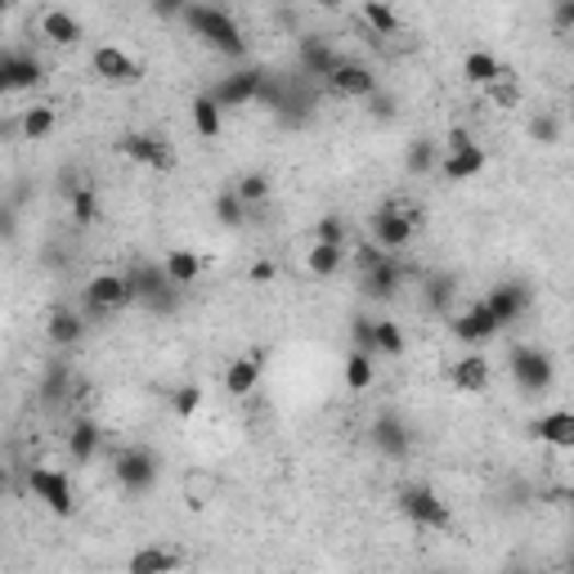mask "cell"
<instances>
[{"instance_id": "cell-1", "label": "cell", "mask_w": 574, "mask_h": 574, "mask_svg": "<svg viewBox=\"0 0 574 574\" xmlns=\"http://www.w3.org/2000/svg\"><path fill=\"white\" fill-rule=\"evenodd\" d=\"M180 23L194 32L207 50H216V55H225L233 64H243L248 50H252L243 27H238V19L229 10H220V5H180Z\"/></svg>"}, {"instance_id": "cell-2", "label": "cell", "mask_w": 574, "mask_h": 574, "mask_svg": "<svg viewBox=\"0 0 574 574\" xmlns=\"http://www.w3.org/2000/svg\"><path fill=\"white\" fill-rule=\"evenodd\" d=\"M417 225H422V211L413 207V203H404V198H387L372 216H368V243L377 248V252H391V256H400L413 238H417Z\"/></svg>"}, {"instance_id": "cell-3", "label": "cell", "mask_w": 574, "mask_h": 574, "mask_svg": "<svg viewBox=\"0 0 574 574\" xmlns=\"http://www.w3.org/2000/svg\"><path fill=\"white\" fill-rule=\"evenodd\" d=\"M130 283V306H139L144 314H175L180 310V287L167 278L162 261H139L135 269H126Z\"/></svg>"}, {"instance_id": "cell-4", "label": "cell", "mask_w": 574, "mask_h": 574, "mask_svg": "<svg viewBox=\"0 0 574 574\" xmlns=\"http://www.w3.org/2000/svg\"><path fill=\"white\" fill-rule=\"evenodd\" d=\"M404 278H409V269L400 256L377 252L372 243H359V292L368 301H395Z\"/></svg>"}, {"instance_id": "cell-5", "label": "cell", "mask_w": 574, "mask_h": 574, "mask_svg": "<svg viewBox=\"0 0 574 574\" xmlns=\"http://www.w3.org/2000/svg\"><path fill=\"white\" fill-rule=\"evenodd\" d=\"M395 512L404 520H413L417 530H431V535H445L454 525V507L440 498V490H431L422 481H409L395 490Z\"/></svg>"}, {"instance_id": "cell-6", "label": "cell", "mask_w": 574, "mask_h": 574, "mask_svg": "<svg viewBox=\"0 0 574 574\" xmlns=\"http://www.w3.org/2000/svg\"><path fill=\"white\" fill-rule=\"evenodd\" d=\"M27 490L36 494V503L45 512L59 516V520H68L77 512V485H72V471L68 467H50V462L27 467Z\"/></svg>"}, {"instance_id": "cell-7", "label": "cell", "mask_w": 574, "mask_h": 574, "mask_svg": "<svg viewBox=\"0 0 574 574\" xmlns=\"http://www.w3.org/2000/svg\"><path fill=\"white\" fill-rule=\"evenodd\" d=\"M126 306H130V283H126V274L104 269V274H94V278L81 287V319H85V323H104V319L122 314Z\"/></svg>"}, {"instance_id": "cell-8", "label": "cell", "mask_w": 574, "mask_h": 574, "mask_svg": "<svg viewBox=\"0 0 574 574\" xmlns=\"http://www.w3.org/2000/svg\"><path fill=\"white\" fill-rule=\"evenodd\" d=\"M507 372L516 381V391L525 395H548L556 381V359L539 346H512L507 351Z\"/></svg>"}, {"instance_id": "cell-9", "label": "cell", "mask_w": 574, "mask_h": 574, "mask_svg": "<svg viewBox=\"0 0 574 574\" xmlns=\"http://www.w3.org/2000/svg\"><path fill=\"white\" fill-rule=\"evenodd\" d=\"M158 471H162L158 454L144 449V445H126V449L113 454V481H117L126 494H135V498L149 494V490L158 485Z\"/></svg>"}, {"instance_id": "cell-10", "label": "cell", "mask_w": 574, "mask_h": 574, "mask_svg": "<svg viewBox=\"0 0 574 574\" xmlns=\"http://www.w3.org/2000/svg\"><path fill=\"white\" fill-rule=\"evenodd\" d=\"M490 167V153L481 149V144H475L467 130H449V144L440 149V175L449 180V184H467V180H475Z\"/></svg>"}, {"instance_id": "cell-11", "label": "cell", "mask_w": 574, "mask_h": 574, "mask_svg": "<svg viewBox=\"0 0 574 574\" xmlns=\"http://www.w3.org/2000/svg\"><path fill=\"white\" fill-rule=\"evenodd\" d=\"M117 153L130 158V162L144 167V171H158V175L175 171V149H171L162 135H153V130H126V135L117 139Z\"/></svg>"}, {"instance_id": "cell-12", "label": "cell", "mask_w": 574, "mask_h": 574, "mask_svg": "<svg viewBox=\"0 0 574 574\" xmlns=\"http://www.w3.org/2000/svg\"><path fill=\"white\" fill-rule=\"evenodd\" d=\"M323 94H332V100H355V104H368L377 94V72L359 59H342L337 68H332L319 85Z\"/></svg>"}, {"instance_id": "cell-13", "label": "cell", "mask_w": 574, "mask_h": 574, "mask_svg": "<svg viewBox=\"0 0 574 574\" xmlns=\"http://www.w3.org/2000/svg\"><path fill=\"white\" fill-rule=\"evenodd\" d=\"M265 81V68H238V72H225L211 90H207V100L225 113V108H248L256 104V90Z\"/></svg>"}, {"instance_id": "cell-14", "label": "cell", "mask_w": 574, "mask_h": 574, "mask_svg": "<svg viewBox=\"0 0 574 574\" xmlns=\"http://www.w3.org/2000/svg\"><path fill=\"white\" fill-rule=\"evenodd\" d=\"M368 440H372V449L387 458V462H409V458H413V431H409V422L395 417V413H381V417L372 422V431H368Z\"/></svg>"}, {"instance_id": "cell-15", "label": "cell", "mask_w": 574, "mask_h": 574, "mask_svg": "<svg viewBox=\"0 0 574 574\" xmlns=\"http://www.w3.org/2000/svg\"><path fill=\"white\" fill-rule=\"evenodd\" d=\"M481 301H485V310L494 314V323H498V328H512L516 319L530 314L535 292H530L525 283H498V287H490V292H485Z\"/></svg>"}, {"instance_id": "cell-16", "label": "cell", "mask_w": 574, "mask_h": 574, "mask_svg": "<svg viewBox=\"0 0 574 574\" xmlns=\"http://www.w3.org/2000/svg\"><path fill=\"white\" fill-rule=\"evenodd\" d=\"M490 381H494V364H490V355H481V351H467V355H458V359L449 364V387H454L458 395H485Z\"/></svg>"}, {"instance_id": "cell-17", "label": "cell", "mask_w": 574, "mask_h": 574, "mask_svg": "<svg viewBox=\"0 0 574 574\" xmlns=\"http://www.w3.org/2000/svg\"><path fill=\"white\" fill-rule=\"evenodd\" d=\"M90 68H94V77L108 81V85H130V81L144 77V68L122 50V45H94Z\"/></svg>"}, {"instance_id": "cell-18", "label": "cell", "mask_w": 574, "mask_h": 574, "mask_svg": "<svg viewBox=\"0 0 574 574\" xmlns=\"http://www.w3.org/2000/svg\"><path fill=\"white\" fill-rule=\"evenodd\" d=\"M498 332H503V328L494 323V314L485 310V301H471L467 310L454 314V337H458L462 346H471V351H475V346H485V342H494Z\"/></svg>"}, {"instance_id": "cell-19", "label": "cell", "mask_w": 574, "mask_h": 574, "mask_svg": "<svg viewBox=\"0 0 574 574\" xmlns=\"http://www.w3.org/2000/svg\"><path fill=\"white\" fill-rule=\"evenodd\" d=\"M346 55L337 50L332 41H323V36H301V45H297V64H301V77H310L314 85H323V77L337 68Z\"/></svg>"}, {"instance_id": "cell-20", "label": "cell", "mask_w": 574, "mask_h": 574, "mask_svg": "<svg viewBox=\"0 0 574 574\" xmlns=\"http://www.w3.org/2000/svg\"><path fill=\"white\" fill-rule=\"evenodd\" d=\"M0 72H5V85L10 94H23V90H36L45 81V64L32 55V50H0Z\"/></svg>"}, {"instance_id": "cell-21", "label": "cell", "mask_w": 574, "mask_h": 574, "mask_svg": "<svg viewBox=\"0 0 574 574\" xmlns=\"http://www.w3.org/2000/svg\"><path fill=\"white\" fill-rule=\"evenodd\" d=\"M530 436L556 454H570L574 449V413L570 409H548L530 422Z\"/></svg>"}, {"instance_id": "cell-22", "label": "cell", "mask_w": 574, "mask_h": 574, "mask_svg": "<svg viewBox=\"0 0 574 574\" xmlns=\"http://www.w3.org/2000/svg\"><path fill=\"white\" fill-rule=\"evenodd\" d=\"M180 565H184V552H180V548H167V543H144L139 552H130L126 574H175Z\"/></svg>"}, {"instance_id": "cell-23", "label": "cell", "mask_w": 574, "mask_h": 574, "mask_svg": "<svg viewBox=\"0 0 574 574\" xmlns=\"http://www.w3.org/2000/svg\"><path fill=\"white\" fill-rule=\"evenodd\" d=\"M261 368H265L261 351H248V355L229 359V368H225V395H233V400L252 395V391H256V381H261Z\"/></svg>"}, {"instance_id": "cell-24", "label": "cell", "mask_w": 574, "mask_h": 574, "mask_svg": "<svg viewBox=\"0 0 574 574\" xmlns=\"http://www.w3.org/2000/svg\"><path fill=\"white\" fill-rule=\"evenodd\" d=\"M45 337H50V346H59V351H72V346L85 337V319H81V310H72V306H55L50 319H45Z\"/></svg>"}, {"instance_id": "cell-25", "label": "cell", "mask_w": 574, "mask_h": 574, "mask_svg": "<svg viewBox=\"0 0 574 574\" xmlns=\"http://www.w3.org/2000/svg\"><path fill=\"white\" fill-rule=\"evenodd\" d=\"M104 449V431H100V422H90V417H77L72 422V431H68V454H72V462L77 467H85L94 454Z\"/></svg>"}, {"instance_id": "cell-26", "label": "cell", "mask_w": 574, "mask_h": 574, "mask_svg": "<svg viewBox=\"0 0 574 574\" xmlns=\"http://www.w3.org/2000/svg\"><path fill=\"white\" fill-rule=\"evenodd\" d=\"M81 19L72 10H45L41 14V36L50 41V45H77L81 41Z\"/></svg>"}, {"instance_id": "cell-27", "label": "cell", "mask_w": 574, "mask_h": 574, "mask_svg": "<svg viewBox=\"0 0 574 574\" xmlns=\"http://www.w3.org/2000/svg\"><path fill=\"white\" fill-rule=\"evenodd\" d=\"M503 72H507V68H503L498 55H490V50H467V59H462V77H467V85L490 90Z\"/></svg>"}, {"instance_id": "cell-28", "label": "cell", "mask_w": 574, "mask_h": 574, "mask_svg": "<svg viewBox=\"0 0 574 574\" xmlns=\"http://www.w3.org/2000/svg\"><path fill=\"white\" fill-rule=\"evenodd\" d=\"M55 126H59V113L50 108V104H36V108H27L23 117H19V135L27 139V144H45L55 135Z\"/></svg>"}, {"instance_id": "cell-29", "label": "cell", "mask_w": 574, "mask_h": 574, "mask_svg": "<svg viewBox=\"0 0 574 574\" xmlns=\"http://www.w3.org/2000/svg\"><path fill=\"white\" fill-rule=\"evenodd\" d=\"M162 269H167V278L180 287V292H184V287H194L198 278H203V256L198 252H171L167 261H162Z\"/></svg>"}, {"instance_id": "cell-30", "label": "cell", "mask_w": 574, "mask_h": 574, "mask_svg": "<svg viewBox=\"0 0 574 574\" xmlns=\"http://www.w3.org/2000/svg\"><path fill=\"white\" fill-rule=\"evenodd\" d=\"M404 355V332L395 319H372V359H400Z\"/></svg>"}, {"instance_id": "cell-31", "label": "cell", "mask_w": 574, "mask_h": 574, "mask_svg": "<svg viewBox=\"0 0 574 574\" xmlns=\"http://www.w3.org/2000/svg\"><path fill=\"white\" fill-rule=\"evenodd\" d=\"M436 167H440V144L436 139H413L409 153H404V171L417 175V180H426Z\"/></svg>"}, {"instance_id": "cell-32", "label": "cell", "mask_w": 574, "mask_h": 574, "mask_svg": "<svg viewBox=\"0 0 574 574\" xmlns=\"http://www.w3.org/2000/svg\"><path fill=\"white\" fill-rule=\"evenodd\" d=\"M188 117H194V130H198V139H216L220 130H225V113L207 100V90L198 94L194 104H188Z\"/></svg>"}, {"instance_id": "cell-33", "label": "cell", "mask_w": 574, "mask_h": 574, "mask_svg": "<svg viewBox=\"0 0 574 574\" xmlns=\"http://www.w3.org/2000/svg\"><path fill=\"white\" fill-rule=\"evenodd\" d=\"M233 198L248 207V216H256V211H261V203L269 198V175H261V171H248L243 180L233 184Z\"/></svg>"}, {"instance_id": "cell-34", "label": "cell", "mask_w": 574, "mask_h": 574, "mask_svg": "<svg viewBox=\"0 0 574 574\" xmlns=\"http://www.w3.org/2000/svg\"><path fill=\"white\" fill-rule=\"evenodd\" d=\"M372 377H377V368H372V355H359V351H351V355H346V368H342L346 391L364 395V391L372 387Z\"/></svg>"}, {"instance_id": "cell-35", "label": "cell", "mask_w": 574, "mask_h": 574, "mask_svg": "<svg viewBox=\"0 0 574 574\" xmlns=\"http://www.w3.org/2000/svg\"><path fill=\"white\" fill-rule=\"evenodd\" d=\"M306 265H310L314 278H332V274L346 265V248H323V243H314L310 256H306Z\"/></svg>"}, {"instance_id": "cell-36", "label": "cell", "mask_w": 574, "mask_h": 574, "mask_svg": "<svg viewBox=\"0 0 574 574\" xmlns=\"http://www.w3.org/2000/svg\"><path fill=\"white\" fill-rule=\"evenodd\" d=\"M359 19L372 27V36H395V32H400V14H395L391 5H377V0L359 5Z\"/></svg>"}, {"instance_id": "cell-37", "label": "cell", "mask_w": 574, "mask_h": 574, "mask_svg": "<svg viewBox=\"0 0 574 574\" xmlns=\"http://www.w3.org/2000/svg\"><path fill=\"white\" fill-rule=\"evenodd\" d=\"M454 297H458V278L454 274H431L426 278V306L431 310H449Z\"/></svg>"}, {"instance_id": "cell-38", "label": "cell", "mask_w": 574, "mask_h": 574, "mask_svg": "<svg viewBox=\"0 0 574 574\" xmlns=\"http://www.w3.org/2000/svg\"><path fill=\"white\" fill-rule=\"evenodd\" d=\"M211 211H216V220L225 225V229H238L248 220V207L233 198V188H225V194H216V203H211Z\"/></svg>"}, {"instance_id": "cell-39", "label": "cell", "mask_w": 574, "mask_h": 574, "mask_svg": "<svg viewBox=\"0 0 574 574\" xmlns=\"http://www.w3.org/2000/svg\"><path fill=\"white\" fill-rule=\"evenodd\" d=\"M72 391V372H68V364H55L50 372H45V387H41V400L45 404H59L64 395Z\"/></svg>"}, {"instance_id": "cell-40", "label": "cell", "mask_w": 574, "mask_h": 574, "mask_svg": "<svg viewBox=\"0 0 574 574\" xmlns=\"http://www.w3.org/2000/svg\"><path fill=\"white\" fill-rule=\"evenodd\" d=\"M485 94H490V100H494L498 108H520V81H516L512 72H503Z\"/></svg>"}, {"instance_id": "cell-41", "label": "cell", "mask_w": 574, "mask_h": 574, "mask_svg": "<svg viewBox=\"0 0 574 574\" xmlns=\"http://www.w3.org/2000/svg\"><path fill=\"white\" fill-rule=\"evenodd\" d=\"M314 243H323V248H346V225H342V216H323V220L314 225Z\"/></svg>"}, {"instance_id": "cell-42", "label": "cell", "mask_w": 574, "mask_h": 574, "mask_svg": "<svg viewBox=\"0 0 574 574\" xmlns=\"http://www.w3.org/2000/svg\"><path fill=\"white\" fill-rule=\"evenodd\" d=\"M530 139H539L543 149L561 144V117H556V113H539V117L530 122Z\"/></svg>"}, {"instance_id": "cell-43", "label": "cell", "mask_w": 574, "mask_h": 574, "mask_svg": "<svg viewBox=\"0 0 574 574\" xmlns=\"http://www.w3.org/2000/svg\"><path fill=\"white\" fill-rule=\"evenodd\" d=\"M72 220L77 225H94V220H100V203H94L90 188H72Z\"/></svg>"}, {"instance_id": "cell-44", "label": "cell", "mask_w": 574, "mask_h": 574, "mask_svg": "<svg viewBox=\"0 0 574 574\" xmlns=\"http://www.w3.org/2000/svg\"><path fill=\"white\" fill-rule=\"evenodd\" d=\"M198 404H203V387H180V391L171 395L175 417H194V413H198Z\"/></svg>"}, {"instance_id": "cell-45", "label": "cell", "mask_w": 574, "mask_h": 574, "mask_svg": "<svg viewBox=\"0 0 574 574\" xmlns=\"http://www.w3.org/2000/svg\"><path fill=\"white\" fill-rule=\"evenodd\" d=\"M216 498V475H188V503L207 507Z\"/></svg>"}, {"instance_id": "cell-46", "label": "cell", "mask_w": 574, "mask_h": 574, "mask_svg": "<svg viewBox=\"0 0 574 574\" xmlns=\"http://www.w3.org/2000/svg\"><path fill=\"white\" fill-rule=\"evenodd\" d=\"M351 342L359 355H372V319H355L351 323Z\"/></svg>"}, {"instance_id": "cell-47", "label": "cell", "mask_w": 574, "mask_h": 574, "mask_svg": "<svg viewBox=\"0 0 574 574\" xmlns=\"http://www.w3.org/2000/svg\"><path fill=\"white\" fill-rule=\"evenodd\" d=\"M368 104H372V117H381V122H391V117H395V100H391V94H381V90H377Z\"/></svg>"}, {"instance_id": "cell-48", "label": "cell", "mask_w": 574, "mask_h": 574, "mask_svg": "<svg viewBox=\"0 0 574 574\" xmlns=\"http://www.w3.org/2000/svg\"><path fill=\"white\" fill-rule=\"evenodd\" d=\"M556 27H561V32L574 27V0H561V5H556Z\"/></svg>"}, {"instance_id": "cell-49", "label": "cell", "mask_w": 574, "mask_h": 574, "mask_svg": "<svg viewBox=\"0 0 574 574\" xmlns=\"http://www.w3.org/2000/svg\"><path fill=\"white\" fill-rule=\"evenodd\" d=\"M252 278H256V283H269V278H274V269H269V265H256V269H252Z\"/></svg>"}, {"instance_id": "cell-50", "label": "cell", "mask_w": 574, "mask_h": 574, "mask_svg": "<svg viewBox=\"0 0 574 574\" xmlns=\"http://www.w3.org/2000/svg\"><path fill=\"white\" fill-rule=\"evenodd\" d=\"M0 494H10V467L0 462Z\"/></svg>"}, {"instance_id": "cell-51", "label": "cell", "mask_w": 574, "mask_h": 574, "mask_svg": "<svg viewBox=\"0 0 574 574\" xmlns=\"http://www.w3.org/2000/svg\"><path fill=\"white\" fill-rule=\"evenodd\" d=\"M503 574H539V570H530V565H512V570H503Z\"/></svg>"}, {"instance_id": "cell-52", "label": "cell", "mask_w": 574, "mask_h": 574, "mask_svg": "<svg viewBox=\"0 0 574 574\" xmlns=\"http://www.w3.org/2000/svg\"><path fill=\"white\" fill-rule=\"evenodd\" d=\"M0 94H10V85H5V72H0Z\"/></svg>"}, {"instance_id": "cell-53", "label": "cell", "mask_w": 574, "mask_h": 574, "mask_svg": "<svg viewBox=\"0 0 574 574\" xmlns=\"http://www.w3.org/2000/svg\"><path fill=\"white\" fill-rule=\"evenodd\" d=\"M0 14H10V0H0Z\"/></svg>"}]
</instances>
